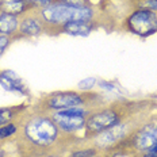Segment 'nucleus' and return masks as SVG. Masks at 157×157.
Segmentation results:
<instances>
[{
	"label": "nucleus",
	"mask_w": 157,
	"mask_h": 157,
	"mask_svg": "<svg viewBox=\"0 0 157 157\" xmlns=\"http://www.w3.org/2000/svg\"><path fill=\"white\" fill-rule=\"evenodd\" d=\"M19 132L10 142L18 157H61L81 142L76 134L63 133L50 114L33 107L19 117Z\"/></svg>",
	"instance_id": "nucleus-1"
},
{
	"label": "nucleus",
	"mask_w": 157,
	"mask_h": 157,
	"mask_svg": "<svg viewBox=\"0 0 157 157\" xmlns=\"http://www.w3.org/2000/svg\"><path fill=\"white\" fill-rule=\"evenodd\" d=\"M157 107V103L153 100H114L106 103L96 109L87 118L86 127H84V141L96 137L98 134L111 129L113 126L123 121L133 118L142 113H150Z\"/></svg>",
	"instance_id": "nucleus-2"
},
{
	"label": "nucleus",
	"mask_w": 157,
	"mask_h": 157,
	"mask_svg": "<svg viewBox=\"0 0 157 157\" xmlns=\"http://www.w3.org/2000/svg\"><path fill=\"white\" fill-rule=\"evenodd\" d=\"M103 106L106 104L104 96L92 91H56V92L45 94L37 100L34 109L53 113V111L71 109L78 106Z\"/></svg>",
	"instance_id": "nucleus-3"
},
{
	"label": "nucleus",
	"mask_w": 157,
	"mask_h": 157,
	"mask_svg": "<svg viewBox=\"0 0 157 157\" xmlns=\"http://www.w3.org/2000/svg\"><path fill=\"white\" fill-rule=\"evenodd\" d=\"M38 11L45 22V34H48V31L53 30L56 27L69 23V22L98 21V12L95 7L78 8L71 7V6L63 4V3L58 2H53L48 7H44Z\"/></svg>",
	"instance_id": "nucleus-4"
},
{
	"label": "nucleus",
	"mask_w": 157,
	"mask_h": 157,
	"mask_svg": "<svg viewBox=\"0 0 157 157\" xmlns=\"http://www.w3.org/2000/svg\"><path fill=\"white\" fill-rule=\"evenodd\" d=\"M100 106H78V107H71V109H64L49 113L54 123L58 126V129L63 133L67 134H76L80 130H84L86 127L87 118L91 115L96 109Z\"/></svg>",
	"instance_id": "nucleus-5"
},
{
	"label": "nucleus",
	"mask_w": 157,
	"mask_h": 157,
	"mask_svg": "<svg viewBox=\"0 0 157 157\" xmlns=\"http://www.w3.org/2000/svg\"><path fill=\"white\" fill-rule=\"evenodd\" d=\"M122 30L140 38L155 35L157 33V12L150 10L132 11L123 21Z\"/></svg>",
	"instance_id": "nucleus-6"
},
{
	"label": "nucleus",
	"mask_w": 157,
	"mask_h": 157,
	"mask_svg": "<svg viewBox=\"0 0 157 157\" xmlns=\"http://www.w3.org/2000/svg\"><path fill=\"white\" fill-rule=\"evenodd\" d=\"M44 34H45V22L39 15V11L34 8L19 16V29L12 39L18 41V39L38 38Z\"/></svg>",
	"instance_id": "nucleus-7"
},
{
	"label": "nucleus",
	"mask_w": 157,
	"mask_h": 157,
	"mask_svg": "<svg viewBox=\"0 0 157 157\" xmlns=\"http://www.w3.org/2000/svg\"><path fill=\"white\" fill-rule=\"evenodd\" d=\"M100 27L99 21H91V22H69L60 27H56L53 30L48 31L46 35L56 37L60 34H67L72 37H88L92 31Z\"/></svg>",
	"instance_id": "nucleus-8"
},
{
	"label": "nucleus",
	"mask_w": 157,
	"mask_h": 157,
	"mask_svg": "<svg viewBox=\"0 0 157 157\" xmlns=\"http://www.w3.org/2000/svg\"><path fill=\"white\" fill-rule=\"evenodd\" d=\"M0 86L8 92L30 96V91L25 84V81L12 71H0Z\"/></svg>",
	"instance_id": "nucleus-9"
},
{
	"label": "nucleus",
	"mask_w": 157,
	"mask_h": 157,
	"mask_svg": "<svg viewBox=\"0 0 157 157\" xmlns=\"http://www.w3.org/2000/svg\"><path fill=\"white\" fill-rule=\"evenodd\" d=\"M30 10H34L26 0H0V12L21 16Z\"/></svg>",
	"instance_id": "nucleus-10"
},
{
	"label": "nucleus",
	"mask_w": 157,
	"mask_h": 157,
	"mask_svg": "<svg viewBox=\"0 0 157 157\" xmlns=\"http://www.w3.org/2000/svg\"><path fill=\"white\" fill-rule=\"evenodd\" d=\"M19 29V16L0 12V34L14 38Z\"/></svg>",
	"instance_id": "nucleus-11"
},
{
	"label": "nucleus",
	"mask_w": 157,
	"mask_h": 157,
	"mask_svg": "<svg viewBox=\"0 0 157 157\" xmlns=\"http://www.w3.org/2000/svg\"><path fill=\"white\" fill-rule=\"evenodd\" d=\"M29 109L27 104H16V106H7L0 109V126H4L7 123L16 119L21 114H23Z\"/></svg>",
	"instance_id": "nucleus-12"
},
{
	"label": "nucleus",
	"mask_w": 157,
	"mask_h": 157,
	"mask_svg": "<svg viewBox=\"0 0 157 157\" xmlns=\"http://www.w3.org/2000/svg\"><path fill=\"white\" fill-rule=\"evenodd\" d=\"M100 153L99 149L95 146H80L77 149H73L69 152V157H96Z\"/></svg>",
	"instance_id": "nucleus-13"
},
{
	"label": "nucleus",
	"mask_w": 157,
	"mask_h": 157,
	"mask_svg": "<svg viewBox=\"0 0 157 157\" xmlns=\"http://www.w3.org/2000/svg\"><path fill=\"white\" fill-rule=\"evenodd\" d=\"M53 2H58V3H63V4L71 6V7H78V8L94 7L91 0H53Z\"/></svg>",
	"instance_id": "nucleus-14"
},
{
	"label": "nucleus",
	"mask_w": 157,
	"mask_h": 157,
	"mask_svg": "<svg viewBox=\"0 0 157 157\" xmlns=\"http://www.w3.org/2000/svg\"><path fill=\"white\" fill-rule=\"evenodd\" d=\"M95 84H96V78L88 77V78H84L83 81H80L77 84V88H78V91H91Z\"/></svg>",
	"instance_id": "nucleus-15"
},
{
	"label": "nucleus",
	"mask_w": 157,
	"mask_h": 157,
	"mask_svg": "<svg viewBox=\"0 0 157 157\" xmlns=\"http://www.w3.org/2000/svg\"><path fill=\"white\" fill-rule=\"evenodd\" d=\"M12 42H14V39H12L11 37L0 34V57L6 53V50L10 48V45H11Z\"/></svg>",
	"instance_id": "nucleus-16"
},
{
	"label": "nucleus",
	"mask_w": 157,
	"mask_h": 157,
	"mask_svg": "<svg viewBox=\"0 0 157 157\" xmlns=\"http://www.w3.org/2000/svg\"><path fill=\"white\" fill-rule=\"evenodd\" d=\"M26 2H27L33 8L41 10L44 7H48L49 4H52V3H53V0H26Z\"/></svg>",
	"instance_id": "nucleus-17"
},
{
	"label": "nucleus",
	"mask_w": 157,
	"mask_h": 157,
	"mask_svg": "<svg viewBox=\"0 0 157 157\" xmlns=\"http://www.w3.org/2000/svg\"><path fill=\"white\" fill-rule=\"evenodd\" d=\"M99 87L103 88V90H107V91H113L114 90V84L110 83V81H99Z\"/></svg>",
	"instance_id": "nucleus-18"
},
{
	"label": "nucleus",
	"mask_w": 157,
	"mask_h": 157,
	"mask_svg": "<svg viewBox=\"0 0 157 157\" xmlns=\"http://www.w3.org/2000/svg\"><path fill=\"white\" fill-rule=\"evenodd\" d=\"M10 153L7 152V149L6 148H3L2 145H0V157H8Z\"/></svg>",
	"instance_id": "nucleus-19"
},
{
	"label": "nucleus",
	"mask_w": 157,
	"mask_h": 157,
	"mask_svg": "<svg viewBox=\"0 0 157 157\" xmlns=\"http://www.w3.org/2000/svg\"><path fill=\"white\" fill-rule=\"evenodd\" d=\"M148 153H149V155H152V156H155V157H157V144L153 146V148H150L148 150Z\"/></svg>",
	"instance_id": "nucleus-20"
},
{
	"label": "nucleus",
	"mask_w": 157,
	"mask_h": 157,
	"mask_svg": "<svg viewBox=\"0 0 157 157\" xmlns=\"http://www.w3.org/2000/svg\"><path fill=\"white\" fill-rule=\"evenodd\" d=\"M96 157H114V153H106V155H98Z\"/></svg>",
	"instance_id": "nucleus-21"
},
{
	"label": "nucleus",
	"mask_w": 157,
	"mask_h": 157,
	"mask_svg": "<svg viewBox=\"0 0 157 157\" xmlns=\"http://www.w3.org/2000/svg\"><path fill=\"white\" fill-rule=\"evenodd\" d=\"M137 157H155V156L149 155V153H148V152H146V153H141V155H138V156H137Z\"/></svg>",
	"instance_id": "nucleus-22"
},
{
	"label": "nucleus",
	"mask_w": 157,
	"mask_h": 157,
	"mask_svg": "<svg viewBox=\"0 0 157 157\" xmlns=\"http://www.w3.org/2000/svg\"><path fill=\"white\" fill-rule=\"evenodd\" d=\"M49 157H57V156H49Z\"/></svg>",
	"instance_id": "nucleus-23"
}]
</instances>
